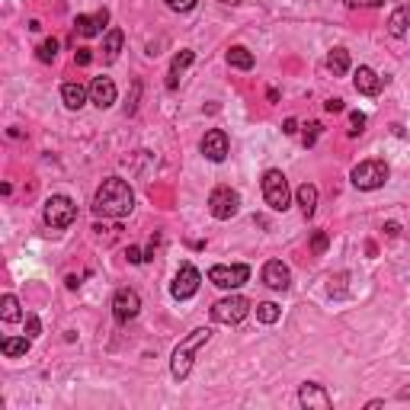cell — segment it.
<instances>
[{"mask_svg": "<svg viewBox=\"0 0 410 410\" xmlns=\"http://www.w3.org/2000/svg\"><path fill=\"white\" fill-rule=\"evenodd\" d=\"M74 61H77V65H80V67H87V65H90V61H94V52H90V48H77Z\"/></svg>", "mask_w": 410, "mask_h": 410, "instance_id": "obj_34", "label": "cell"}, {"mask_svg": "<svg viewBox=\"0 0 410 410\" xmlns=\"http://www.w3.org/2000/svg\"><path fill=\"white\" fill-rule=\"evenodd\" d=\"M353 87L363 96H378V94H382V87H385V80L375 74L372 67H359V71H356V77H353Z\"/></svg>", "mask_w": 410, "mask_h": 410, "instance_id": "obj_15", "label": "cell"}, {"mask_svg": "<svg viewBox=\"0 0 410 410\" xmlns=\"http://www.w3.org/2000/svg\"><path fill=\"white\" fill-rule=\"evenodd\" d=\"M327 67H330L334 77H343L346 71H349V52H346V48H334V52L327 55Z\"/></svg>", "mask_w": 410, "mask_h": 410, "instance_id": "obj_22", "label": "cell"}, {"mask_svg": "<svg viewBox=\"0 0 410 410\" xmlns=\"http://www.w3.org/2000/svg\"><path fill=\"white\" fill-rule=\"evenodd\" d=\"M131 208H135V193L129 183L122 177L102 180V186L94 196V212L102 218H125V215H131Z\"/></svg>", "mask_w": 410, "mask_h": 410, "instance_id": "obj_1", "label": "cell"}, {"mask_svg": "<svg viewBox=\"0 0 410 410\" xmlns=\"http://www.w3.org/2000/svg\"><path fill=\"white\" fill-rule=\"evenodd\" d=\"M385 0H346V7L353 10H372V7H382Z\"/></svg>", "mask_w": 410, "mask_h": 410, "instance_id": "obj_31", "label": "cell"}, {"mask_svg": "<svg viewBox=\"0 0 410 410\" xmlns=\"http://www.w3.org/2000/svg\"><path fill=\"white\" fill-rule=\"evenodd\" d=\"M250 279V266L247 263H231V266H224V263H218V266H212L208 270V282L212 285H218V289H241L244 282Z\"/></svg>", "mask_w": 410, "mask_h": 410, "instance_id": "obj_6", "label": "cell"}, {"mask_svg": "<svg viewBox=\"0 0 410 410\" xmlns=\"http://www.w3.org/2000/svg\"><path fill=\"white\" fill-rule=\"evenodd\" d=\"M212 340V330L208 327H199V330H193L189 336H183L177 343V349H173V359H170V375L177 378V382H186L189 372H193V363H196V353L202 349L205 343Z\"/></svg>", "mask_w": 410, "mask_h": 410, "instance_id": "obj_2", "label": "cell"}, {"mask_svg": "<svg viewBox=\"0 0 410 410\" xmlns=\"http://www.w3.org/2000/svg\"><path fill=\"white\" fill-rule=\"evenodd\" d=\"M349 138H356V135H363L365 131V116L363 112H349Z\"/></svg>", "mask_w": 410, "mask_h": 410, "instance_id": "obj_28", "label": "cell"}, {"mask_svg": "<svg viewBox=\"0 0 410 410\" xmlns=\"http://www.w3.org/2000/svg\"><path fill=\"white\" fill-rule=\"evenodd\" d=\"M317 135H321V122H311V125H305V135H301V141H305V148H311V144H314Z\"/></svg>", "mask_w": 410, "mask_h": 410, "instance_id": "obj_30", "label": "cell"}, {"mask_svg": "<svg viewBox=\"0 0 410 410\" xmlns=\"http://www.w3.org/2000/svg\"><path fill=\"white\" fill-rule=\"evenodd\" d=\"M327 112H343V100H327Z\"/></svg>", "mask_w": 410, "mask_h": 410, "instance_id": "obj_37", "label": "cell"}, {"mask_svg": "<svg viewBox=\"0 0 410 410\" xmlns=\"http://www.w3.org/2000/svg\"><path fill=\"white\" fill-rule=\"evenodd\" d=\"M106 23H109V10H100L96 17H77L74 19V29L84 39H94V36H100V32H102V26H106Z\"/></svg>", "mask_w": 410, "mask_h": 410, "instance_id": "obj_16", "label": "cell"}, {"mask_svg": "<svg viewBox=\"0 0 410 410\" xmlns=\"http://www.w3.org/2000/svg\"><path fill=\"white\" fill-rule=\"evenodd\" d=\"M356 189H363V193H372V189H382L388 183V164L378 158L372 160H363V164H356L353 173H349Z\"/></svg>", "mask_w": 410, "mask_h": 410, "instance_id": "obj_3", "label": "cell"}, {"mask_svg": "<svg viewBox=\"0 0 410 410\" xmlns=\"http://www.w3.org/2000/svg\"><path fill=\"white\" fill-rule=\"evenodd\" d=\"M67 289H77V285H80V279H77V276H67Z\"/></svg>", "mask_w": 410, "mask_h": 410, "instance_id": "obj_39", "label": "cell"}, {"mask_svg": "<svg viewBox=\"0 0 410 410\" xmlns=\"http://www.w3.org/2000/svg\"><path fill=\"white\" fill-rule=\"evenodd\" d=\"M122 42H125V32H122V29H109L106 39H102V58H106V61H116L122 52Z\"/></svg>", "mask_w": 410, "mask_h": 410, "instance_id": "obj_21", "label": "cell"}, {"mask_svg": "<svg viewBox=\"0 0 410 410\" xmlns=\"http://www.w3.org/2000/svg\"><path fill=\"white\" fill-rule=\"evenodd\" d=\"M45 224L48 228H58V231H61V228H71V224H74V218H77V205L71 202V199L67 196H52L45 202Z\"/></svg>", "mask_w": 410, "mask_h": 410, "instance_id": "obj_7", "label": "cell"}, {"mask_svg": "<svg viewBox=\"0 0 410 410\" xmlns=\"http://www.w3.org/2000/svg\"><path fill=\"white\" fill-rule=\"evenodd\" d=\"M282 317V308L272 305V301H260L257 305V321H263V324H276Z\"/></svg>", "mask_w": 410, "mask_h": 410, "instance_id": "obj_25", "label": "cell"}, {"mask_svg": "<svg viewBox=\"0 0 410 410\" xmlns=\"http://www.w3.org/2000/svg\"><path fill=\"white\" fill-rule=\"evenodd\" d=\"M58 58V39H48V42H42V45H39V61H55Z\"/></svg>", "mask_w": 410, "mask_h": 410, "instance_id": "obj_27", "label": "cell"}, {"mask_svg": "<svg viewBox=\"0 0 410 410\" xmlns=\"http://www.w3.org/2000/svg\"><path fill=\"white\" fill-rule=\"evenodd\" d=\"M295 199H299L305 218H311V215H314V208H317V186H314V183H301V186L295 189Z\"/></svg>", "mask_w": 410, "mask_h": 410, "instance_id": "obj_20", "label": "cell"}, {"mask_svg": "<svg viewBox=\"0 0 410 410\" xmlns=\"http://www.w3.org/2000/svg\"><path fill=\"white\" fill-rule=\"evenodd\" d=\"M141 311V299L135 289H119L112 295V317H116V324H129L135 321Z\"/></svg>", "mask_w": 410, "mask_h": 410, "instance_id": "obj_9", "label": "cell"}, {"mask_svg": "<svg viewBox=\"0 0 410 410\" xmlns=\"http://www.w3.org/2000/svg\"><path fill=\"white\" fill-rule=\"evenodd\" d=\"M224 3H241V0H224Z\"/></svg>", "mask_w": 410, "mask_h": 410, "instance_id": "obj_41", "label": "cell"}, {"mask_svg": "<svg viewBox=\"0 0 410 410\" xmlns=\"http://www.w3.org/2000/svg\"><path fill=\"white\" fill-rule=\"evenodd\" d=\"M388 32H391L394 39H401L410 32V3H404V7H398L391 13V19H388Z\"/></svg>", "mask_w": 410, "mask_h": 410, "instance_id": "obj_19", "label": "cell"}, {"mask_svg": "<svg viewBox=\"0 0 410 410\" xmlns=\"http://www.w3.org/2000/svg\"><path fill=\"white\" fill-rule=\"evenodd\" d=\"M199 285H202V276H199V270L196 266H180V272L173 276V285H170V292H173V299L177 301H186V299H193L199 292Z\"/></svg>", "mask_w": 410, "mask_h": 410, "instance_id": "obj_10", "label": "cell"}, {"mask_svg": "<svg viewBox=\"0 0 410 410\" xmlns=\"http://www.w3.org/2000/svg\"><path fill=\"white\" fill-rule=\"evenodd\" d=\"M193 61H196V52H189V48H183L180 55H173V61H170V80H167L170 90H177L180 87V74H183Z\"/></svg>", "mask_w": 410, "mask_h": 410, "instance_id": "obj_18", "label": "cell"}, {"mask_svg": "<svg viewBox=\"0 0 410 410\" xmlns=\"http://www.w3.org/2000/svg\"><path fill=\"white\" fill-rule=\"evenodd\" d=\"M263 282H266L272 292H285L292 285V270L282 260H270L263 266Z\"/></svg>", "mask_w": 410, "mask_h": 410, "instance_id": "obj_13", "label": "cell"}, {"mask_svg": "<svg viewBox=\"0 0 410 410\" xmlns=\"http://www.w3.org/2000/svg\"><path fill=\"white\" fill-rule=\"evenodd\" d=\"M87 96H90V87H84L80 80H71V84L61 87V100H65L67 109H80L87 102Z\"/></svg>", "mask_w": 410, "mask_h": 410, "instance_id": "obj_17", "label": "cell"}, {"mask_svg": "<svg viewBox=\"0 0 410 410\" xmlns=\"http://www.w3.org/2000/svg\"><path fill=\"white\" fill-rule=\"evenodd\" d=\"M299 404L301 407H317V410H330L334 407V398L327 394V388L324 385H317V382H305L299 388Z\"/></svg>", "mask_w": 410, "mask_h": 410, "instance_id": "obj_12", "label": "cell"}, {"mask_svg": "<svg viewBox=\"0 0 410 410\" xmlns=\"http://www.w3.org/2000/svg\"><path fill=\"white\" fill-rule=\"evenodd\" d=\"M263 199L270 205L272 212H285L292 202V193H289V180L282 170H266L263 173Z\"/></svg>", "mask_w": 410, "mask_h": 410, "instance_id": "obj_4", "label": "cell"}, {"mask_svg": "<svg viewBox=\"0 0 410 410\" xmlns=\"http://www.w3.org/2000/svg\"><path fill=\"white\" fill-rule=\"evenodd\" d=\"M327 244H330V237H327V231H314V237H311V253H314V257H321V253H327Z\"/></svg>", "mask_w": 410, "mask_h": 410, "instance_id": "obj_29", "label": "cell"}, {"mask_svg": "<svg viewBox=\"0 0 410 410\" xmlns=\"http://www.w3.org/2000/svg\"><path fill=\"white\" fill-rule=\"evenodd\" d=\"M250 314V301L244 299V295H228V299L215 301L212 305V321L215 324H241L244 317Z\"/></svg>", "mask_w": 410, "mask_h": 410, "instance_id": "obj_5", "label": "cell"}, {"mask_svg": "<svg viewBox=\"0 0 410 410\" xmlns=\"http://www.w3.org/2000/svg\"><path fill=\"white\" fill-rule=\"evenodd\" d=\"M90 102L100 106V109H109L112 102H116V84H112L109 77H94V84H90Z\"/></svg>", "mask_w": 410, "mask_h": 410, "instance_id": "obj_14", "label": "cell"}, {"mask_svg": "<svg viewBox=\"0 0 410 410\" xmlns=\"http://www.w3.org/2000/svg\"><path fill=\"white\" fill-rule=\"evenodd\" d=\"M282 131H285V135H295V131H299V122H295V119H285Z\"/></svg>", "mask_w": 410, "mask_h": 410, "instance_id": "obj_38", "label": "cell"}, {"mask_svg": "<svg viewBox=\"0 0 410 410\" xmlns=\"http://www.w3.org/2000/svg\"><path fill=\"white\" fill-rule=\"evenodd\" d=\"M29 343H32V336H7L3 343H0V349H3V356H26L29 353Z\"/></svg>", "mask_w": 410, "mask_h": 410, "instance_id": "obj_24", "label": "cell"}, {"mask_svg": "<svg viewBox=\"0 0 410 410\" xmlns=\"http://www.w3.org/2000/svg\"><path fill=\"white\" fill-rule=\"evenodd\" d=\"M237 208H241V196H237L231 186H215L212 189V196H208V212H212V218L228 222V218L237 215Z\"/></svg>", "mask_w": 410, "mask_h": 410, "instance_id": "obj_8", "label": "cell"}, {"mask_svg": "<svg viewBox=\"0 0 410 410\" xmlns=\"http://www.w3.org/2000/svg\"><path fill=\"white\" fill-rule=\"evenodd\" d=\"M170 10H177V13H186V10L196 7V0H164Z\"/></svg>", "mask_w": 410, "mask_h": 410, "instance_id": "obj_32", "label": "cell"}, {"mask_svg": "<svg viewBox=\"0 0 410 410\" xmlns=\"http://www.w3.org/2000/svg\"><path fill=\"white\" fill-rule=\"evenodd\" d=\"M199 148H202V154L212 160V164H222V160L228 158V151H231V141H228V135H224L222 129H212L202 135V144H199Z\"/></svg>", "mask_w": 410, "mask_h": 410, "instance_id": "obj_11", "label": "cell"}, {"mask_svg": "<svg viewBox=\"0 0 410 410\" xmlns=\"http://www.w3.org/2000/svg\"><path fill=\"white\" fill-rule=\"evenodd\" d=\"M42 334V324H39L36 314H26V336H39Z\"/></svg>", "mask_w": 410, "mask_h": 410, "instance_id": "obj_33", "label": "cell"}, {"mask_svg": "<svg viewBox=\"0 0 410 410\" xmlns=\"http://www.w3.org/2000/svg\"><path fill=\"white\" fill-rule=\"evenodd\" d=\"M0 317H3L7 324L19 321V299L17 295H3V301H0Z\"/></svg>", "mask_w": 410, "mask_h": 410, "instance_id": "obj_26", "label": "cell"}, {"mask_svg": "<svg viewBox=\"0 0 410 410\" xmlns=\"http://www.w3.org/2000/svg\"><path fill=\"white\" fill-rule=\"evenodd\" d=\"M401 398H404V401H410V388H404V391H401Z\"/></svg>", "mask_w": 410, "mask_h": 410, "instance_id": "obj_40", "label": "cell"}, {"mask_svg": "<svg viewBox=\"0 0 410 410\" xmlns=\"http://www.w3.org/2000/svg\"><path fill=\"white\" fill-rule=\"evenodd\" d=\"M125 257H129V263H144V257H141L138 247H129V253H125Z\"/></svg>", "mask_w": 410, "mask_h": 410, "instance_id": "obj_35", "label": "cell"}, {"mask_svg": "<svg viewBox=\"0 0 410 410\" xmlns=\"http://www.w3.org/2000/svg\"><path fill=\"white\" fill-rule=\"evenodd\" d=\"M228 65L237 67V71H250L253 67V52L244 45H234L231 52H228Z\"/></svg>", "mask_w": 410, "mask_h": 410, "instance_id": "obj_23", "label": "cell"}, {"mask_svg": "<svg viewBox=\"0 0 410 410\" xmlns=\"http://www.w3.org/2000/svg\"><path fill=\"white\" fill-rule=\"evenodd\" d=\"M385 234H388V237H398V234H401V224H398V222H388V224H385Z\"/></svg>", "mask_w": 410, "mask_h": 410, "instance_id": "obj_36", "label": "cell"}]
</instances>
